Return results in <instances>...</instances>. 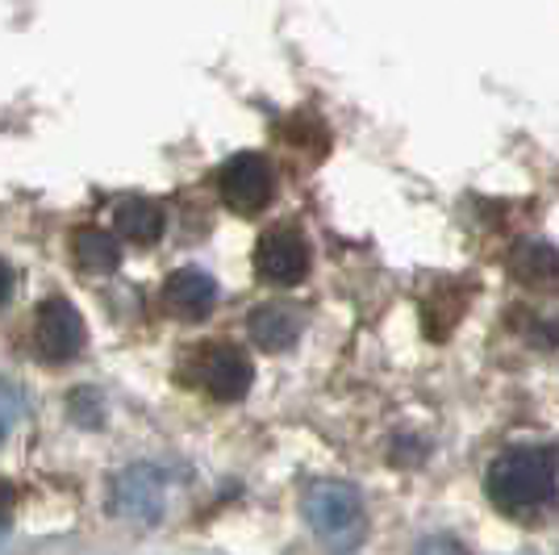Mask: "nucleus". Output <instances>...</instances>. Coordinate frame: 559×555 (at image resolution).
Listing matches in <instances>:
<instances>
[{
	"label": "nucleus",
	"instance_id": "obj_5",
	"mask_svg": "<svg viewBox=\"0 0 559 555\" xmlns=\"http://www.w3.org/2000/svg\"><path fill=\"white\" fill-rule=\"evenodd\" d=\"M84 318L68 297H47L34 314V355L43 364H68L84 351Z\"/></svg>",
	"mask_w": 559,
	"mask_h": 555
},
{
	"label": "nucleus",
	"instance_id": "obj_9",
	"mask_svg": "<svg viewBox=\"0 0 559 555\" xmlns=\"http://www.w3.org/2000/svg\"><path fill=\"white\" fill-rule=\"evenodd\" d=\"M251 339H255V347L263 351H288L297 339H301V314L293 309V305H284V302H267V305H259L255 314H251Z\"/></svg>",
	"mask_w": 559,
	"mask_h": 555
},
{
	"label": "nucleus",
	"instance_id": "obj_12",
	"mask_svg": "<svg viewBox=\"0 0 559 555\" xmlns=\"http://www.w3.org/2000/svg\"><path fill=\"white\" fill-rule=\"evenodd\" d=\"M114 226L130 243H139V247H151L159 234H164V209L159 201H151V197H126L114 213Z\"/></svg>",
	"mask_w": 559,
	"mask_h": 555
},
{
	"label": "nucleus",
	"instance_id": "obj_2",
	"mask_svg": "<svg viewBox=\"0 0 559 555\" xmlns=\"http://www.w3.org/2000/svg\"><path fill=\"white\" fill-rule=\"evenodd\" d=\"M305 518L330 555H355L368 539V513L359 493L343 481H318L305 493Z\"/></svg>",
	"mask_w": 559,
	"mask_h": 555
},
{
	"label": "nucleus",
	"instance_id": "obj_3",
	"mask_svg": "<svg viewBox=\"0 0 559 555\" xmlns=\"http://www.w3.org/2000/svg\"><path fill=\"white\" fill-rule=\"evenodd\" d=\"M217 192H222L226 209L242 213V217H255L276 197V172H272V163L263 160V155L242 151V155H230V160L222 163Z\"/></svg>",
	"mask_w": 559,
	"mask_h": 555
},
{
	"label": "nucleus",
	"instance_id": "obj_8",
	"mask_svg": "<svg viewBox=\"0 0 559 555\" xmlns=\"http://www.w3.org/2000/svg\"><path fill=\"white\" fill-rule=\"evenodd\" d=\"M164 305L167 314L180 318V322H201V318H210L213 305H217V284L201 268H180V272L167 276Z\"/></svg>",
	"mask_w": 559,
	"mask_h": 555
},
{
	"label": "nucleus",
	"instance_id": "obj_7",
	"mask_svg": "<svg viewBox=\"0 0 559 555\" xmlns=\"http://www.w3.org/2000/svg\"><path fill=\"white\" fill-rule=\"evenodd\" d=\"M167 506V481L159 468L134 463L117 476L114 485V509L130 522H159Z\"/></svg>",
	"mask_w": 559,
	"mask_h": 555
},
{
	"label": "nucleus",
	"instance_id": "obj_11",
	"mask_svg": "<svg viewBox=\"0 0 559 555\" xmlns=\"http://www.w3.org/2000/svg\"><path fill=\"white\" fill-rule=\"evenodd\" d=\"M71 259L88 276H109L121 263V238L114 231H100V226H80L71 234Z\"/></svg>",
	"mask_w": 559,
	"mask_h": 555
},
{
	"label": "nucleus",
	"instance_id": "obj_1",
	"mask_svg": "<svg viewBox=\"0 0 559 555\" xmlns=\"http://www.w3.org/2000/svg\"><path fill=\"white\" fill-rule=\"evenodd\" d=\"M485 488L492 506L510 518L543 513L559 497V456L551 447H510L489 463Z\"/></svg>",
	"mask_w": 559,
	"mask_h": 555
},
{
	"label": "nucleus",
	"instance_id": "obj_15",
	"mask_svg": "<svg viewBox=\"0 0 559 555\" xmlns=\"http://www.w3.org/2000/svg\"><path fill=\"white\" fill-rule=\"evenodd\" d=\"M13 284H17V276H13V268L0 259V305H9V297H13Z\"/></svg>",
	"mask_w": 559,
	"mask_h": 555
},
{
	"label": "nucleus",
	"instance_id": "obj_13",
	"mask_svg": "<svg viewBox=\"0 0 559 555\" xmlns=\"http://www.w3.org/2000/svg\"><path fill=\"white\" fill-rule=\"evenodd\" d=\"M22 410H25L22 389H17V385H9V380H0V442H4V435L17 426Z\"/></svg>",
	"mask_w": 559,
	"mask_h": 555
},
{
	"label": "nucleus",
	"instance_id": "obj_6",
	"mask_svg": "<svg viewBox=\"0 0 559 555\" xmlns=\"http://www.w3.org/2000/svg\"><path fill=\"white\" fill-rule=\"evenodd\" d=\"M309 243H305V234L293 226V222H280L272 231L259 238L255 247V272L259 280H267V284H280V288H293V284H301L309 276Z\"/></svg>",
	"mask_w": 559,
	"mask_h": 555
},
{
	"label": "nucleus",
	"instance_id": "obj_4",
	"mask_svg": "<svg viewBox=\"0 0 559 555\" xmlns=\"http://www.w3.org/2000/svg\"><path fill=\"white\" fill-rule=\"evenodd\" d=\"M192 385L213 401H242L255 385L251 359L230 343H213L192 355Z\"/></svg>",
	"mask_w": 559,
	"mask_h": 555
},
{
	"label": "nucleus",
	"instance_id": "obj_14",
	"mask_svg": "<svg viewBox=\"0 0 559 555\" xmlns=\"http://www.w3.org/2000/svg\"><path fill=\"white\" fill-rule=\"evenodd\" d=\"M418 555H467L460 543H451V539H426L418 547Z\"/></svg>",
	"mask_w": 559,
	"mask_h": 555
},
{
	"label": "nucleus",
	"instance_id": "obj_10",
	"mask_svg": "<svg viewBox=\"0 0 559 555\" xmlns=\"http://www.w3.org/2000/svg\"><path fill=\"white\" fill-rule=\"evenodd\" d=\"M510 276L526 288H559V251L538 238L518 243L510 251Z\"/></svg>",
	"mask_w": 559,
	"mask_h": 555
}]
</instances>
